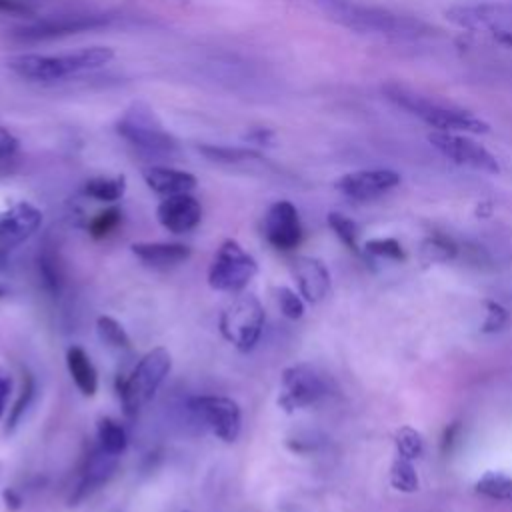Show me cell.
<instances>
[{
    "label": "cell",
    "instance_id": "cell-32",
    "mask_svg": "<svg viewBox=\"0 0 512 512\" xmlns=\"http://www.w3.org/2000/svg\"><path fill=\"white\" fill-rule=\"evenodd\" d=\"M38 272H40L44 288L50 294H58L62 288V272H60L56 256L50 250H44L42 254H38Z\"/></svg>",
    "mask_w": 512,
    "mask_h": 512
},
{
    "label": "cell",
    "instance_id": "cell-9",
    "mask_svg": "<svg viewBox=\"0 0 512 512\" xmlns=\"http://www.w3.org/2000/svg\"><path fill=\"white\" fill-rule=\"evenodd\" d=\"M188 408L194 414V418L200 424H204L222 442L232 444L240 436L242 410L236 400L228 396L202 394V396H194L188 402Z\"/></svg>",
    "mask_w": 512,
    "mask_h": 512
},
{
    "label": "cell",
    "instance_id": "cell-11",
    "mask_svg": "<svg viewBox=\"0 0 512 512\" xmlns=\"http://www.w3.org/2000/svg\"><path fill=\"white\" fill-rule=\"evenodd\" d=\"M428 142L448 160H452L458 166L476 170V172H486V174H498L500 172V162L496 156L486 150L482 144L476 140L468 138V134L462 132H442L434 130L428 134Z\"/></svg>",
    "mask_w": 512,
    "mask_h": 512
},
{
    "label": "cell",
    "instance_id": "cell-10",
    "mask_svg": "<svg viewBox=\"0 0 512 512\" xmlns=\"http://www.w3.org/2000/svg\"><path fill=\"white\" fill-rule=\"evenodd\" d=\"M326 394L328 382L314 366L294 364L282 372L278 406L284 412H294L320 402Z\"/></svg>",
    "mask_w": 512,
    "mask_h": 512
},
{
    "label": "cell",
    "instance_id": "cell-18",
    "mask_svg": "<svg viewBox=\"0 0 512 512\" xmlns=\"http://www.w3.org/2000/svg\"><path fill=\"white\" fill-rule=\"evenodd\" d=\"M290 270L296 280L298 292L306 302L316 304L328 294L330 274L322 260L312 256H296L290 264Z\"/></svg>",
    "mask_w": 512,
    "mask_h": 512
},
{
    "label": "cell",
    "instance_id": "cell-31",
    "mask_svg": "<svg viewBox=\"0 0 512 512\" xmlns=\"http://www.w3.org/2000/svg\"><path fill=\"white\" fill-rule=\"evenodd\" d=\"M394 444H396V452L402 458L414 460L420 458L424 452V440L422 434L410 426H402L396 436H394Z\"/></svg>",
    "mask_w": 512,
    "mask_h": 512
},
{
    "label": "cell",
    "instance_id": "cell-41",
    "mask_svg": "<svg viewBox=\"0 0 512 512\" xmlns=\"http://www.w3.org/2000/svg\"><path fill=\"white\" fill-rule=\"evenodd\" d=\"M4 500H6V506L12 508V510H18V508L22 506V496H20V492L14 490V488L4 490Z\"/></svg>",
    "mask_w": 512,
    "mask_h": 512
},
{
    "label": "cell",
    "instance_id": "cell-28",
    "mask_svg": "<svg viewBox=\"0 0 512 512\" xmlns=\"http://www.w3.org/2000/svg\"><path fill=\"white\" fill-rule=\"evenodd\" d=\"M330 230L340 238V242L354 254L360 252L358 248V226L354 220H350L348 216L340 214V212H330L326 218Z\"/></svg>",
    "mask_w": 512,
    "mask_h": 512
},
{
    "label": "cell",
    "instance_id": "cell-8",
    "mask_svg": "<svg viewBox=\"0 0 512 512\" xmlns=\"http://www.w3.org/2000/svg\"><path fill=\"white\" fill-rule=\"evenodd\" d=\"M446 18L456 26L486 34L500 44L512 46V6L510 4H458L446 10Z\"/></svg>",
    "mask_w": 512,
    "mask_h": 512
},
{
    "label": "cell",
    "instance_id": "cell-22",
    "mask_svg": "<svg viewBox=\"0 0 512 512\" xmlns=\"http://www.w3.org/2000/svg\"><path fill=\"white\" fill-rule=\"evenodd\" d=\"M96 440H98V446L104 452L112 454V456H120L128 448V432H126V428L118 420H114L110 416L98 418Z\"/></svg>",
    "mask_w": 512,
    "mask_h": 512
},
{
    "label": "cell",
    "instance_id": "cell-13",
    "mask_svg": "<svg viewBox=\"0 0 512 512\" xmlns=\"http://www.w3.org/2000/svg\"><path fill=\"white\" fill-rule=\"evenodd\" d=\"M42 226V212L30 202H16L0 212V258L30 240Z\"/></svg>",
    "mask_w": 512,
    "mask_h": 512
},
{
    "label": "cell",
    "instance_id": "cell-19",
    "mask_svg": "<svg viewBox=\"0 0 512 512\" xmlns=\"http://www.w3.org/2000/svg\"><path fill=\"white\" fill-rule=\"evenodd\" d=\"M142 178L146 186L160 194V196H176V194H190L198 180L192 172L178 170L172 166H162V164H152L142 170Z\"/></svg>",
    "mask_w": 512,
    "mask_h": 512
},
{
    "label": "cell",
    "instance_id": "cell-37",
    "mask_svg": "<svg viewBox=\"0 0 512 512\" xmlns=\"http://www.w3.org/2000/svg\"><path fill=\"white\" fill-rule=\"evenodd\" d=\"M18 138L4 126H0V158H10L18 150Z\"/></svg>",
    "mask_w": 512,
    "mask_h": 512
},
{
    "label": "cell",
    "instance_id": "cell-39",
    "mask_svg": "<svg viewBox=\"0 0 512 512\" xmlns=\"http://www.w3.org/2000/svg\"><path fill=\"white\" fill-rule=\"evenodd\" d=\"M0 12L14 16H32V8L26 6L22 0H0Z\"/></svg>",
    "mask_w": 512,
    "mask_h": 512
},
{
    "label": "cell",
    "instance_id": "cell-33",
    "mask_svg": "<svg viewBox=\"0 0 512 512\" xmlns=\"http://www.w3.org/2000/svg\"><path fill=\"white\" fill-rule=\"evenodd\" d=\"M34 392H36V382H34L32 374H26V376H24V382H22L20 396H18V400L14 402V406H12L10 414H8V422H6L8 430H14V428L20 424L24 412L28 410V406H30V402H32V398H34Z\"/></svg>",
    "mask_w": 512,
    "mask_h": 512
},
{
    "label": "cell",
    "instance_id": "cell-20",
    "mask_svg": "<svg viewBox=\"0 0 512 512\" xmlns=\"http://www.w3.org/2000/svg\"><path fill=\"white\" fill-rule=\"evenodd\" d=\"M130 250L142 264L152 268H172L192 256V250L180 242H134Z\"/></svg>",
    "mask_w": 512,
    "mask_h": 512
},
{
    "label": "cell",
    "instance_id": "cell-21",
    "mask_svg": "<svg viewBox=\"0 0 512 512\" xmlns=\"http://www.w3.org/2000/svg\"><path fill=\"white\" fill-rule=\"evenodd\" d=\"M66 368H68V374H70L74 386L80 390L82 396H86V398L96 396L98 372L84 348L70 346L66 350Z\"/></svg>",
    "mask_w": 512,
    "mask_h": 512
},
{
    "label": "cell",
    "instance_id": "cell-26",
    "mask_svg": "<svg viewBox=\"0 0 512 512\" xmlns=\"http://www.w3.org/2000/svg\"><path fill=\"white\" fill-rule=\"evenodd\" d=\"M198 152L218 164H238L250 158H260L254 150L238 148V146H220V144H202L198 146Z\"/></svg>",
    "mask_w": 512,
    "mask_h": 512
},
{
    "label": "cell",
    "instance_id": "cell-34",
    "mask_svg": "<svg viewBox=\"0 0 512 512\" xmlns=\"http://www.w3.org/2000/svg\"><path fill=\"white\" fill-rule=\"evenodd\" d=\"M364 252L374 258H388V260H404V250L394 238H374L364 244Z\"/></svg>",
    "mask_w": 512,
    "mask_h": 512
},
{
    "label": "cell",
    "instance_id": "cell-17",
    "mask_svg": "<svg viewBox=\"0 0 512 512\" xmlns=\"http://www.w3.org/2000/svg\"><path fill=\"white\" fill-rule=\"evenodd\" d=\"M116 458L108 452H104L98 444L90 450V454L84 458V464L80 468L78 484L70 496V504H78L86 500L90 494L100 490L116 472Z\"/></svg>",
    "mask_w": 512,
    "mask_h": 512
},
{
    "label": "cell",
    "instance_id": "cell-14",
    "mask_svg": "<svg viewBox=\"0 0 512 512\" xmlns=\"http://www.w3.org/2000/svg\"><path fill=\"white\" fill-rule=\"evenodd\" d=\"M262 232L268 244L274 246L276 250H282V252L294 250L304 236L296 206L288 200H278L270 204V208L264 214Z\"/></svg>",
    "mask_w": 512,
    "mask_h": 512
},
{
    "label": "cell",
    "instance_id": "cell-15",
    "mask_svg": "<svg viewBox=\"0 0 512 512\" xmlns=\"http://www.w3.org/2000/svg\"><path fill=\"white\" fill-rule=\"evenodd\" d=\"M400 184V174L388 168H370V170H356L340 176L336 180V190L356 202H368L374 198L384 196L392 188Z\"/></svg>",
    "mask_w": 512,
    "mask_h": 512
},
{
    "label": "cell",
    "instance_id": "cell-7",
    "mask_svg": "<svg viewBox=\"0 0 512 512\" xmlns=\"http://www.w3.org/2000/svg\"><path fill=\"white\" fill-rule=\"evenodd\" d=\"M264 308L254 294L234 298L220 314L222 336L240 352H250L264 330Z\"/></svg>",
    "mask_w": 512,
    "mask_h": 512
},
{
    "label": "cell",
    "instance_id": "cell-5",
    "mask_svg": "<svg viewBox=\"0 0 512 512\" xmlns=\"http://www.w3.org/2000/svg\"><path fill=\"white\" fill-rule=\"evenodd\" d=\"M172 356L164 346L148 350L128 374L116 378V394L122 404V412L132 418L136 416L158 392L164 378L170 374Z\"/></svg>",
    "mask_w": 512,
    "mask_h": 512
},
{
    "label": "cell",
    "instance_id": "cell-24",
    "mask_svg": "<svg viewBox=\"0 0 512 512\" xmlns=\"http://www.w3.org/2000/svg\"><path fill=\"white\" fill-rule=\"evenodd\" d=\"M96 334L100 338V342L116 352H128L132 348L130 336L124 330V326L114 320L112 316H98L96 318Z\"/></svg>",
    "mask_w": 512,
    "mask_h": 512
},
{
    "label": "cell",
    "instance_id": "cell-36",
    "mask_svg": "<svg viewBox=\"0 0 512 512\" xmlns=\"http://www.w3.org/2000/svg\"><path fill=\"white\" fill-rule=\"evenodd\" d=\"M506 322H508L506 308L494 300H486V320L482 324V332H486V334L498 332V330H502V326Z\"/></svg>",
    "mask_w": 512,
    "mask_h": 512
},
{
    "label": "cell",
    "instance_id": "cell-35",
    "mask_svg": "<svg viewBox=\"0 0 512 512\" xmlns=\"http://www.w3.org/2000/svg\"><path fill=\"white\" fill-rule=\"evenodd\" d=\"M276 300H278L280 312H282L288 320H298V318L304 316V302H302L300 294H296L292 288L280 286V288L276 290Z\"/></svg>",
    "mask_w": 512,
    "mask_h": 512
},
{
    "label": "cell",
    "instance_id": "cell-4",
    "mask_svg": "<svg viewBox=\"0 0 512 512\" xmlns=\"http://www.w3.org/2000/svg\"><path fill=\"white\" fill-rule=\"evenodd\" d=\"M114 130L144 158L166 160L180 152V144L174 134L164 128L146 102H132L116 120Z\"/></svg>",
    "mask_w": 512,
    "mask_h": 512
},
{
    "label": "cell",
    "instance_id": "cell-38",
    "mask_svg": "<svg viewBox=\"0 0 512 512\" xmlns=\"http://www.w3.org/2000/svg\"><path fill=\"white\" fill-rule=\"evenodd\" d=\"M10 392H12V376L4 366H0V420L4 418Z\"/></svg>",
    "mask_w": 512,
    "mask_h": 512
},
{
    "label": "cell",
    "instance_id": "cell-25",
    "mask_svg": "<svg viewBox=\"0 0 512 512\" xmlns=\"http://www.w3.org/2000/svg\"><path fill=\"white\" fill-rule=\"evenodd\" d=\"M474 490L486 498L512 504V476H508V474L486 472L476 480Z\"/></svg>",
    "mask_w": 512,
    "mask_h": 512
},
{
    "label": "cell",
    "instance_id": "cell-29",
    "mask_svg": "<svg viewBox=\"0 0 512 512\" xmlns=\"http://www.w3.org/2000/svg\"><path fill=\"white\" fill-rule=\"evenodd\" d=\"M122 222V210L116 206L104 208L102 212H98L90 222H88V234L96 240L108 238Z\"/></svg>",
    "mask_w": 512,
    "mask_h": 512
},
{
    "label": "cell",
    "instance_id": "cell-40",
    "mask_svg": "<svg viewBox=\"0 0 512 512\" xmlns=\"http://www.w3.org/2000/svg\"><path fill=\"white\" fill-rule=\"evenodd\" d=\"M246 140L256 144V146H262V144H268L272 140V132L264 130V128H256L250 134H246Z\"/></svg>",
    "mask_w": 512,
    "mask_h": 512
},
{
    "label": "cell",
    "instance_id": "cell-30",
    "mask_svg": "<svg viewBox=\"0 0 512 512\" xmlns=\"http://www.w3.org/2000/svg\"><path fill=\"white\" fill-rule=\"evenodd\" d=\"M456 244L444 236H432L422 246V262L424 264H436V262H448L456 256Z\"/></svg>",
    "mask_w": 512,
    "mask_h": 512
},
{
    "label": "cell",
    "instance_id": "cell-3",
    "mask_svg": "<svg viewBox=\"0 0 512 512\" xmlns=\"http://www.w3.org/2000/svg\"><path fill=\"white\" fill-rule=\"evenodd\" d=\"M114 58L108 46H88L64 54H16L6 66L20 78L36 84H54L70 76L92 72L106 66Z\"/></svg>",
    "mask_w": 512,
    "mask_h": 512
},
{
    "label": "cell",
    "instance_id": "cell-42",
    "mask_svg": "<svg viewBox=\"0 0 512 512\" xmlns=\"http://www.w3.org/2000/svg\"><path fill=\"white\" fill-rule=\"evenodd\" d=\"M0 296H4V290H2V288H0Z\"/></svg>",
    "mask_w": 512,
    "mask_h": 512
},
{
    "label": "cell",
    "instance_id": "cell-2",
    "mask_svg": "<svg viewBox=\"0 0 512 512\" xmlns=\"http://www.w3.org/2000/svg\"><path fill=\"white\" fill-rule=\"evenodd\" d=\"M382 94L398 108L406 110L410 116L422 120L430 128L442 132H462V134H486L490 130L488 122L480 116L458 108L454 104L440 102L428 94H422L400 82L382 84Z\"/></svg>",
    "mask_w": 512,
    "mask_h": 512
},
{
    "label": "cell",
    "instance_id": "cell-23",
    "mask_svg": "<svg viewBox=\"0 0 512 512\" xmlns=\"http://www.w3.org/2000/svg\"><path fill=\"white\" fill-rule=\"evenodd\" d=\"M82 190L92 200L112 204L124 196L126 178L122 174L120 176H94V178L86 180Z\"/></svg>",
    "mask_w": 512,
    "mask_h": 512
},
{
    "label": "cell",
    "instance_id": "cell-16",
    "mask_svg": "<svg viewBox=\"0 0 512 512\" xmlns=\"http://www.w3.org/2000/svg\"><path fill=\"white\" fill-rule=\"evenodd\" d=\"M156 218L168 232L186 234L200 224L202 206L192 194L166 196L156 208Z\"/></svg>",
    "mask_w": 512,
    "mask_h": 512
},
{
    "label": "cell",
    "instance_id": "cell-1",
    "mask_svg": "<svg viewBox=\"0 0 512 512\" xmlns=\"http://www.w3.org/2000/svg\"><path fill=\"white\" fill-rule=\"evenodd\" d=\"M320 2L336 22L356 32L376 34V36L394 38V40H418L434 32V28L424 20L410 14H400L382 6L360 4L354 0H320Z\"/></svg>",
    "mask_w": 512,
    "mask_h": 512
},
{
    "label": "cell",
    "instance_id": "cell-27",
    "mask_svg": "<svg viewBox=\"0 0 512 512\" xmlns=\"http://www.w3.org/2000/svg\"><path fill=\"white\" fill-rule=\"evenodd\" d=\"M390 484L398 492H406V494H412L418 490V474L412 466V460L396 456L390 468Z\"/></svg>",
    "mask_w": 512,
    "mask_h": 512
},
{
    "label": "cell",
    "instance_id": "cell-12",
    "mask_svg": "<svg viewBox=\"0 0 512 512\" xmlns=\"http://www.w3.org/2000/svg\"><path fill=\"white\" fill-rule=\"evenodd\" d=\"M112 20L110 14H66V16H48L26 24L14 32V38L20 42H44L54 38H64L70 34H80L88 30H98L108 26Z\"/></svg>",
    "mask_w": 512,
    "mask_h": 512
},
{
    "label": "cell",
    "instance_id": "cell-6",
    "mask_svg": "<svg viewBox=\"0 0 512 512\" xmlns=\"http://www.w3.org/2000/svg\"><path fill=\"white\" fill-rule=\"evenodd\" d=\"M258 272V262L234 238H226L208 268V284L216 292L238 294Z\"/></svg>",
    "mask_w": 512,
    "mask_h": 512
}]
</instances>
